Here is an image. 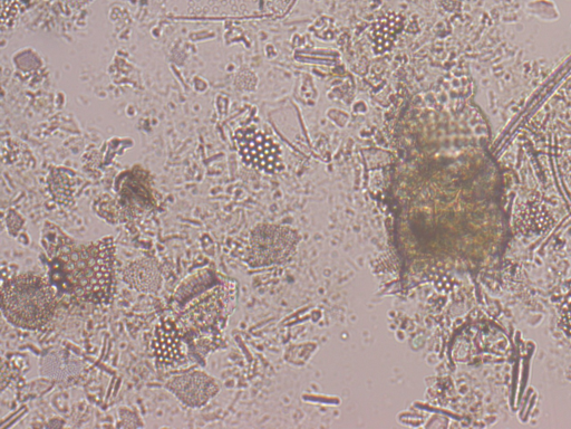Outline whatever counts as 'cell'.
<instances>
[{"instance_id":"1","label":"cell","mask_w":571,"mask_h":429,"mask_svg":"<svg viewBox=\"0 0 571 429\" xmlns=\"http://www.w3.org/2000/svg\"><path fill=\"white\" fill-rule=\"evenodd\" d=\"M113 243L95 242L58 257L70 285L79 297L94 303L109 302L112 285Z\"/></svg>"},{"instance_id":"2","label":"cell","mask_w":571,"mask_h":429,"mask_svg":"<svg viewBox=\"0 0 571 429\" xmlns=\"http://www.w3.org/2000/svg\"><path fill=\"white\" fill-rule=\"evenodd\" d=\"M2 303L6 320L28 330L43 327L56 308L52 286L36 274L19 275L4 283Z\"/></svg>"},{"instance_id":"3","label":"cell","mask_w":571,"mask_h":429,"mask_svg":"<svg viewBox=\"0 0 571 429\" xmlns=\"http://www.w3.org/2000/svg\"><path fill=\"white\" fill-rule=\"evenodd\" d=\"M236 142L246 164L269 173L279 169L278 148L264 133L253 129L240 130L236 133Z\"/></svg>"},{"instance_id":"4","label":"cell","mask_w":571,"mask_h":429,"mask_svg":"<svg viewBox=\"0 0 571 429\" xmlns=\"http://www.w3.org/2000/svg\"><path fill=\"white\" fill-rule=\"evenodd\" d=\"M167 388L183 404L191 407L207 404L208 400L218 392L216 381L199 371L172 378L168 381Z\"/></svg>"},{"instance_id":"5","label":"cell","mask_w":571,"mask_h":429,"mask_svg":"<svg viewBox=\"0 0 571 429\" xmlns=\"http://www.w3.org/2000/svg\"><path fill=\"white\" fill-rule=\"evenodd\" d=\"M183 331L178 322L171 319L159 323L154 339V350L163 365H177L186 361V346L182 340Z\"/></svg>"},{"instance_id":"6","label":"cell","mask_w":571,"mask_h":429,"mask_svg":"<svg viewBox=\"0 0 571 429\" xmlns=\"http://www.w3.org/2000/svg\"><path fill=\"white\" fill-rule=\"evenodd\" d=\"M221 311L220 299L215 291L208 292L197 304H193L189 310L182 314L179 327L182 331L186 329H197L210 326Z\"/></svg>"},{"instance_id":"7","label":"cell","mask_w":571,"mask_h":429,"mask_svg":"<svg viewBox=\"0 0 571 429\" xmlns=\"http://www.w3.org/2000/svg\"><path fill=\"white\" fill-rule=\"evenodd\" d=\"M124 281L140 292L156 293L160 289L161 274L152 261L139 260L124 271Z\"/></svg>"},{"instance_id":"8","label":"cell","mask_w":571,"mask_h":429,"mask_svg":"<svg viewBox=\"0 0 571 429\" xmlns=\"http://www.w3.org/2000/svg\"><path fill=\"white\" fill-rule=\"evenodd\" d=\"M565 309H566L565 311L566 323H568L569 326H571V295L568 302L565 305ZM569 330H571V328Z\"/></svg>"}]
</instances>
